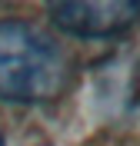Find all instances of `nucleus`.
Instances as JSON below:
<instances>
[{
    "instance_id": "3",
    "label": "nucleus",
    "mask_w": 140,
    "mask_h": 146,
    "mask_svg": "<svg viewBox=\"0 0 140 146\" xmlns=\"http://www.w3.org/2000/svg\"><path fill=\"white\" fill-rule=\"evenodd\" d=\"M0 146H3V139H0Z\"/></svg>"
},
{
    "instance_id": "2",
    "label": "nucleus",
    "mask_w": 140,
    "mask_h": 146,
    "mask_svg": "<svg viewBox=\"0 0 140 146\" xmlns=\"http://www.w3.org/2000/svg\"><path fill=\"white\" fill-rule=\"evenodd\" d=\"M50 20L70 36H117L127 33L140 20V3L137 0H84V3H54L50 7Z\"/></svg>"
},
{
    "instance_id": "1",
    "label": "nucleus",
    "mask_w": 140,
    "mask_h": 146,
    "mask_svg": "<svg viewBox=\"0 0 140 146\" xmlns=\"http://www.w3.org/2000/svg\"><path fill=\"white\" fill-rule=\"evenodd\" d=\"M74 60L57 36L23 20H0V100L50 103L67 90Z\"/></svg>"
}]
</instances>
